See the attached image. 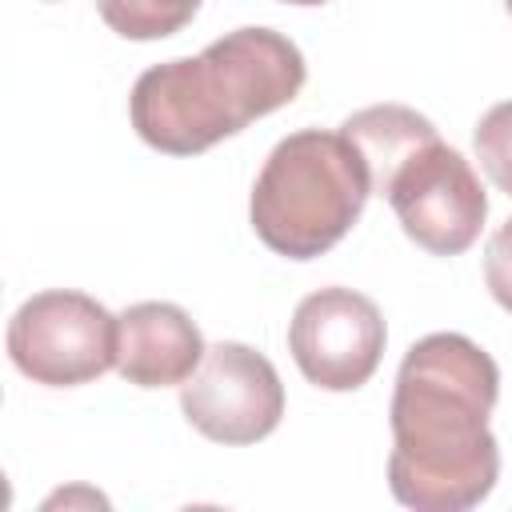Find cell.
Segmentation results:
<instances>
[{
    "label": "cell",
    "mask_w": 512,
    "mask_h": 512,
    "mask_svg": "<svg viewBox=\"0 0 512 512\" xmlns=\"http://www.w3.org/2000/svg\"><path fill=\"white\" fill-rule=\"evenodd\" d=\"M308 80L304 52L276 28H236L200 56L140 72L128 96L136 136L168 156H200L252 120L292 104Z\"/></svg>",
    "instance_id": "7a4b0ae2"
},
{
    "label": "cell",
    "mask_w": 512,
    "mask_h": 512,
    "mask_svg": "<svg viewBox=\"0 0 512 512\" xmlns=\"http://www.w3.org/2000/svg\"><path fill=\"white\" fill-rule=\"evenodd\" d=\"M340 132L356 144V152L364 156L368 180H372V196H380L384 180L392 176V168L428 136H436V124L428 116H420L408 104H372L352 112Z\"/></svg>",
    "instance_id": "9c48e42d"
},
{
    "label": "cell",
    "mask_w": 512,
    "mask_h": 512,
    "mask_svg": "<svg viewBox=\"0 0 512 512\" xmlns=\"http://www.w3.org/2000/svg\"><path fill=\"white\" fill-rule=\"evenodd\" d=\"M204 0H96L100 20L124 40H164L176 36Z\"/></svg>",
    "instance_id": "30bf717a"
},
{
    "label": "cell",
    "mask_w": 512,
    "mask_h": 512,
    "mask_svg": "<svg viewBox=\"0 0 512 512\" xmlns=\"http://www.w3.org/2000/svg\"><path fill=\"white\" fill-rule=\"evenodd\" d=\"M372 196L364 156L344 132L300 128L284 136L248 200L252 232L288 260H316L336 248Z\"/></svg>",
    "instance_id": "3957f363"
},
{
    "label": "cell",
    "mask_w": 512,
    "mask_h": 512,
    "mask_svg": "<svg viewBox=\"0 0 512 512\" xmlns=\"http://www.w3.org/2000/svg\"><path fill=\"white\" fill-rule=\"evenodd\" d=\"M380 196L392 204L404 236L432 256H460L476 244L488 192L476 168L436 136L420 140L384 180Z\"/></svg>",
    "instance_id": "5b68a950"
},
{
    "label": "cell",
    "mask_w": 512,
    "mask_h": 512,
    "mask_svg": "<svg viewBox=\"0 0 512 512\" xmlns=\"http://www.w3.org/2000/svg\"><path fill=\"white\" fill-rule=\"evenodd\" d=\"M204 336L180 304L140 300L120 312L116 372L136 388H176L204 360Z\"/></svg>",
    "instance_id": "ba28073f"
},
{
    "label": "cell",
    "mask_w": 512,
    "mask_h": 512,
    "mask_svg": "<svg viewBox=\"0 0 512 512\" xmlns=\"http://www.w3.org/2000/svg\"><path fill=\"white\" fill-rule=\"evenodd\" d=\"M504 8H508V16H512V0H504Z\"/></svg>",
    "instance_id": "5bb4252c"
},
{
    "label": "cell",
    "mask_w": 512,
    "mask_h": 512,
    "mask_svg": "<svg viewBox=\"0 0 512 512\" xmlns=\"http://www.w3.org/2000/svg\"><path fill=\"white\" fill-rule=\"evenodd\" d=\"M120 316L76 288L28 296L8 320V360L44 388H80L116 368Z\"/></svg>",
    "instance_id": "277c9868"
},
{
    "label": "cell",
    "mask_w": 512,
    "mask_h": 512,
    "mask_svg": "<svg viewBox=\"0 0 512 512\" xmlns=\"http://www.w3.org/2000/svg\"><path fill=\"white\" fill-rule=\"evenodd\" d=\"M500 396L496 360L460 332L416 340L392 388L388 488L416 512H468L500 480L488 416Z\"/></svg>",
    "instance_id": "6da1fadb"
},
{
    "label": "cell",
    "mask_w": 512,
    "mask_h": 512,
    "mask_svg": "<svg viewBox=\"0 0 512 512\" xmlns=\"http://www.w3.org/2000/svg\"><path fill=\"white\" fill-rule=\"evenodd\" d=\"M484 284L492 300L512 316V216L492 232L484 248Z\"/></svg>",
    "instance_id": "7c38bea8"
},
{
    "label": "cell",
    "mask_w": 512,
    "mask_h": 512,
    "mask_svg": "<svg viewBox=\"0 0 512 512\" xmlns=\"http://www.w3.org/2000/svg\"><path fill=\"white\" fill-rule=\"evenodd\" d=\"M476 160L488 180L512 196V100L492 104L476 124Z\"/></svg>",
    "instance_id": "8fae6325"
},
{
    "label": "cell",
    "mask_w": 512,
    "mask_h": 512,
    "mask_svg": "<svg viewBox=\"0 0 512 512\" xmlns=\"http://www.w3.org/2000/svg\"><path fill=\"white\" fill-rule=\"evenodd\" d=\"M280 4H296V8H316V4H328V0H280Z\"/></svg>",
    "instance_id": "4fadbf2b"
},
{
    "label": "cell",
    "mask_w": 512,
    "mask_h": 512,
    "mask_svg": "<svg viewBox=\"0 0 512 512\" xmlns=\"http://www.w3.org/2000/svg\"><path fill=\"white\" fill-rule=\"evenodd\" d=\"M180 412L200 436L244 448L276 432L284 416V384L264 352L240 340H220L180 384Z\"/></svg>",
    "instance_id": "8992f818"
},
{
    "label": "cell",
    "mask_w": 512,
    "mask_h": 512,
    "mask_svg": "<svg viewBox=\"0 0 512 512\" xmlns=\"http://www.w3.org/2000/svg\"><path fill=\"white\" fill-rule=\"evenodd\" d=\"M388 328L380 308L352 288H316L308 292L288 324V352L308 384L324 392L364 388L384 356Z\"/></svg>",
    "instance_id": "52a82bcc"
}]
</instances>
